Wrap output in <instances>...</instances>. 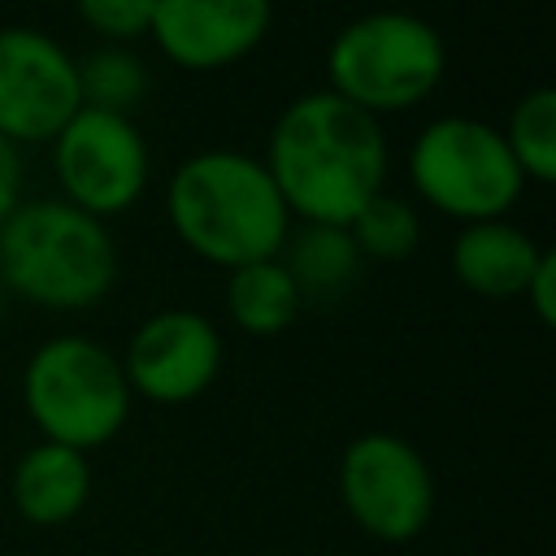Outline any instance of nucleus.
<instances>
[{"label":"nucleus","mask_w":556,"mask_h":556,"mask_svg":"<svg viewBox=\"0 0 556 556\" xmlns=\"http://www.w3.org/2000/svg\"><path fill=\"white\" fill-rule=\"evenodd\" d=\"M261 165L291 222L348 226L378 191H387L391 152L378 117L321 87L295 96L274 117Z\"/></svg>","instance_id":"obj_1"},{"label":"nucleus","mask_w":556,"mask_h":556,"mask_svg":"<svg viewBox=\"0 0 556 556\" xmlns=\"http://www.w3.org/2000/svg\"><path fill=\"white\" fill-rule=\"evenodd\" d=\"M165 217L191 256L226 274L278 256L295 226L261 156L239 148H200L178 161L165 187Z\"/></svg>","instance_id":"obj_2"},{"label":"nucleus","mask_w":556,"mask_h":556,"mask_svg":"<svg viewBox=\"0 0 556 556\" xmlns=\"http://www.w3.org/2000/svg\"><path fill=\"white\" fill-rule=\"evenodd\" d=\"M0 282L17 300L52 313L100 304L117 282L109 222H96L61 195L22 200L0 222Z\"/></svg>","instance_id":"obj_3"},{"label":"nucleus","mask_w":556,"mask_h":556,"mask_svg":"<svg viewBox=\"0 0 556 556\" xmlns=\"http://www.w3.org/2000/svg\"><path fill=\"white\" fill-rule=\"evenodd\" d=\"M447 74V43L434 22L408 9H374L343 22L326 48V91L369 117L408 113Z\"/></svg>","instance_id":"obj_4"},{"label":"nucleus","mask_w":556,"mask_h":556,"mask_svg":"<svg viewBox=\"0 0 556 556\" xmlns=\"http://www.w3.org/2000/svg\"><path fill=\"white\" fill-rule=\"evenodd\" d=\"M130 404L122 361L91 334H52L26 356L22 408L48 443L96 452L122 434Z\"/></svg>","instance_id":"obj_5"},{"label":"nucleus","mask_w":556,"mask_h":556,"mask_svg":"<svg viewBox=\"0 0 556 556\" xmlns=\"http://www.w3.org/2000/svg\"><path fill=\"white\" fill-rule=\"evenodd\" d=\"M408 182L417 200L460 226L508 217L526 191V178L500 135V126L443 113L408 143Z\"/></svg>","instance_id":"obj_6"},{"label":"nucleus","mask_w":556,"mask_h":556,"mask_svg":"<svg viewBox=\"0 0 556 556\" xmlns=\"http://www.w3.org/2000/svg\"><path fill=\"white\" fill-rule=\"evenodd\" d=\"M48 148L61 200L91 213L96 222L130 213L148 191L152 152L130 113L78 109Z\"/></svg>","instance_id":"obj_7"},{"label":"nucleus","mask_w":556,"mask_h":556,"mask_svg":"<svg viewBox=\"0 0 556 556\" xmlns=\"http://www.w3.org/2000/svg\"><path fill=\"white\" fill-rule=\"evenodd\" d=\"M339 500L369 539L413 543L434 517V473L404 434L365 430L339 456Z\"/></svg>","instance_id":"obj_8"},{"label":"nucleus","mask_w":556,"mask_h":556,"mask_svg":"<svg viewBox=\"0 0 556 556\" xmlns=\"http://www.w3.org/2000/svg\"><path fill=\"white\" fill-rule=\"evenodd\" d=\"M78 109V56L39 26H0V139L52 143Z\"/></svg>","instance_id":"obj_9"},{"label":"nucleus","mask_w":556,"mask_h":556,"mask_svg":"<svg viewBox=\"0 0 556 556\" xmlns=\"http://www.w3.org/2000/svg\"><path fill=\"white\" fill-rule=\"evenodd\" d=\"M130 395L148 404H191L200 400L226 361L222 330L195 308H156L143 317L117 356Z\"/></svg>","instance_id":"obj_10"},{"label":"nucleus","mask_w":556,"mask_h":556,"mask_svg":"<svg viewBox=\"0 0 556 556\" xmlns=\"http://www.w3.org/2000/svg\"><path fill=\"white\" fill-rule=\"evenodd\" d=\"M274 26V0H156L148 39L191 74L230 70L252 56Z\"/></svg>","instance_id":"obj_11"},{"label":"nucleus","mask_w":556,"mask_h":556,"mask_svg":"<svg viewBox=\"0 0 556 556\" xmlns=\"http://www.w3.org/2000/svg\"><path fill=\"white\" fill-rule=\"evenodd\" d=\"M547 248L530 230H521L513 217H491L456 230L447 265H452V278L482 300H521Z\"/></svg>","instance_id":"obj_12"},{"label":"nucleus","mask_w":556,"mask_h":556,"mask_svg":"<svg viewBox=\"0 0 556 556\" xmlns=\"http://www.w3.org/2000/svg\"><path fill=\"white\" fill-rule=\"evenodd\" d=\"M9 495H13V508L22 521L65 526L91 500V460H87V452L39 439L17 456V465L9 473Z\"/></svg>","instance_id":"obj_13"},{"label":"nucleus","mask_w":556,"mask_h":556,"mask_svg":"<svg viewBox=\"0 0 556 556\" xmlns=\"http://www.w3.org/2000/svg\"><path fill=\"white\" fill-rule=\"evenodd\" d=\"M222 300H226V317L252 339H274L291 330L304 313V295L278 256L230 269Z\"/></svg>","instance_id":"obj_14"},{"label":"nucleus","mask_w":556,"mask_h":556,"mask_svg":"<svg viewBox=\"0 0 556 556\" xmlns=\"http://www.w3.org/2000/svg\"><path fill=\"white\" fill-rule=\"evenodd\" d=\"M278 261L287 265V274L295 278L304 304L308 300H334L343 295L361 269H365V256L356 252L348 226H291Z\"/></svg>","instance_id":"obj_15"},{"label":"nucleus","mask_w":556,"mask_h":556,"mask_svg":"<svg viewBox=\"0 0 556 556\" xmlns=\"http://www.w3.org/2000/svg\"><path fill=\"white\" fill-rule=\"evenodd\" d=\"M500 135H504L526 187L556 182V91L552 87H530L526 96H517Z\"/></svg>","instance_id":"obj_16"},{"label":"nucleus","mask_w":556,"mask_h":556,"mask_svg":"<svg viewBox=\"0 0 556 556\" xmlns=\"http://www.w3.org/2000/svg\"><path fill=\"white\" fill-rule=\"evenodd\" d=\"M78 96L83 109L130 113L148 96V65L135 48L100 43L78 61Z\"/></svg>","instance_id":"obj_17"},{"label":"nucleus","mask_w":556,"mask_h":556,"mask_svg":"<svg viewBox=\"0 0 556 556\" xmlns=\"http://www.w3.org/2000/svg\"><path fill=\"white\" fill-rule=\"evenodd\" d=\"M348 235L365 261H404L421 243V217H417L413 200H404L395 191H378L348 222Z\"/></svg>","instance_id":"obj_18"},{"label":"nucleus","mask_w":556,"mask_h":556,"mask_svg":"<svg viewBox=\"0 0 556 556\" xmlns=\"http://www.w3.org/2000/svg\"><path fill=\"white\" fill-rule=\"evenodd\" d=\"M74 9H78V22H83L100 43L130 48V43L148 39L156 0H74Z\"/></svg>","instance_id":"obj_19"},{"label":"nucleus","mask_w":556,"mask_h":556,"mask_svg":"<svg viewBox=\"0 0 556 556\" xmlns=\"http://www.w3.org/2000/svg\"><path fill=\"white\" fill-rule=\"evenodd\" d=\"M521 300L530 304V313L539 317V326H552V321H556V256H552V252H547V256L539 261V269L530 274Z\"/></svg>","instance_id":"obj_20"},{"label":"nucleus","mask_w":556,"mask_h":556,"mask_svg":"<svg viewBox=\"0 0 556 556\" xmlns=\"http://www.w3.org/2000/svg\"><path fill=\"white\" fill-rule=\"evenodd\" d=\"M22 204V148L0 139V222Z\"/></svg>","instance_id":"obj_21"}]
</instances>
